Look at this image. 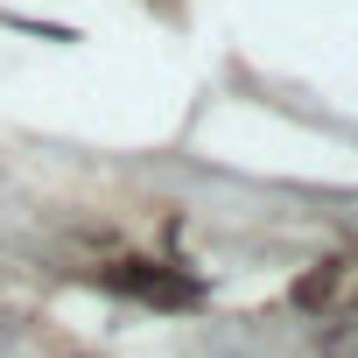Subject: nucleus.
Here are the masks:
<instances>
[{"mask_svg": "<svg viewBox=\"0 0 358 358\" xmlns=\"http://www.w3.org/2000/svg\"><path fill=\"white\" fill-rule=\"evenodd\" d=\"M106 281H113V288H127V295H141V302H169V309H183V302H197V295H204L190 274H169V267H148V260H120Z\"/></svg>", "mask_w": 358, "mask_h": 358, "instance_id": "1", "label": "nucleus"}, {"mask_svg": "<svg viewBox=\"0 0 358 358\" xmlns=\"http://www.w3.org/2000/svg\"><path fill=\"white\" fill-rule=\"evenodd\" d=\"M337 281H344V267H337V260H323V267H309V274L295 281V302H302V309H316V302H330V295H337Z\"/></svg>", "mask_w": 358, "mask_h": 358, "instance_id": "2", "label": "nucleus"}]
</instances>
